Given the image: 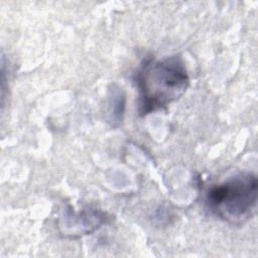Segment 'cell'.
I'll list each match as a JSON object with an SVG mask.
<instances>
[{"mask_svg": "<svg viewBox=\"0 0 258 258\" xmlns=\"http://www.w3.org/2000/svg\"><path fill=\"white\" fill-rule=\"evenodd\" d=\"M141 116L163 109L186 91L189 77L182 59L171 56L163 60L146 58L134 76Z\"/></svg>", "mask_w": 258, "mask_h": 258, "instance_id": "1", "label": "cell"}, {"mask_svg": "<svg viewBox=\"0 0 258 258\" xmlns=\"http://www.w3.org/2000/svg\"><path fill=\"white\" fill-rule=\"evenodd\" d=\"M257 188V177L254 174L235 175L208 191V208L212 214L226 222H243L256 207Z\"/></svg>", "mask_w": 258, "mask_h": 258, "instance_id": "2", "label": "cell"}, {"mask_svg": "<svg viewBox=\"0 0 258 258\" xmlns=\"http://www.w3.org/2000/svg\"><path fill=\"white\" fill-rule=\"evenodd\" d=\"M63 218L64 221L61 226L63 228V233L71 236L90 234L106 224L108 220L105 213L92 209L83 210L79 213L67 210Z\"/></svg>", "mask_w": 258, "mask_h": 258, "instance_id": "3", "label": "cell"}, {"mask_svg": "<svg viewBox=\"0 0 258 258\" xmlns=\"http://www.w3.org/2000/svg\"><path fill=\"white\" fill-rule=\"evenodd\" d=\"M110 100H109V107H110V115L111 121L115 123H120L123 119L124 109H125V95L123 94L122 90L119 87H113L110 90Z\"/></svg>", "mask_w": 258, "mask_h": 258, "instance_id": "4", "label": "cell"}]
</instances>
